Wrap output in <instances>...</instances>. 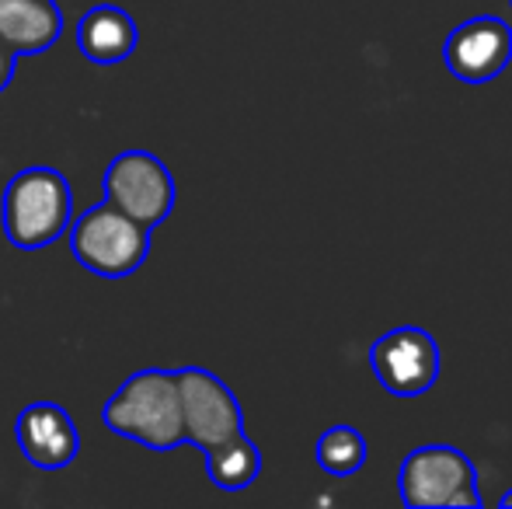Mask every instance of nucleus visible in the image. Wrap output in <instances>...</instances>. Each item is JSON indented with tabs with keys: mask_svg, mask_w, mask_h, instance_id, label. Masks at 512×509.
I'll list each match as a JSON object with an SVG mask.
<instances>
[{
	"mask_svg": "<svg viewBox=\"0 0 512 509\" xmlns=\"http://www.w3.org/2000/svg\"><path fill=\"white\" fill-rule=\"evenodd\" d=\"M443 63L457 81L488 84L512 63V28L495 14L467 18L446 35Z\"/></svg>",
	"mask_w": 512,
	"mask_h": 509,
	"instance_id": "8",
	"label": "nucleus"
},
{
	"mask_svg": "<svg viewBox=\"0 0 512 509\" xmlns=\"http://www.w3.org/2000/svg\"><path fill=\"white\" fill-rule=\"evenodd\" d=\"M209 482L223 492H241L262 475V454L244 433L230 436V440L216 443V447L203 450Z\"/></svg>",
	"mask_w": 512,
	"mask_h": 509,
	"instance_id": "12",
	"label": "nucleus"
},
{
	"mask_svg": "<svg viewBox=\"0 0 512 509\" xmlns=\"http://www.w3.org/2000/svg\"><path fill=\"white\" fill-rule=\"evenodd\" d=\"M63 32V14L53 0H7L0 4V42L14 56L46 53Z\"/></svg>",
	"mask_w": 512,
	"mask_h": 509,
	"instance_id": "11",
	"label": "nucleus"
},
{
	"mask_svg": "<svg viewBox=\"0 0 512 509\" xmlns=\"http://www.w3.org/2000/svg\"><path fill=\"white\" fill-rule=\"evenodd\" d=\"M439 346L425 328L401 325L370 346V370L394 398H415L439 381Z\"/></svg>",
	"mask_w": 512,
	"mask_h": 509,
	"instance_id": "7",
	"label": "nucleus"
},
{
	"mask_svg": "<svg viewBox=\"0 0 512 509\" xmlns=\"http://www.w3.org/2000/svg\"><path fill=\"white\" fill-rule=\"evenodd\" d=\"M509 4H512V0H509Z\"/></svg>",
	"mask_w": 512,
	"mask_h": 509,
	"instance_id": "17",
	"label": "nucleus"
},
{
	"mask_svg": "<svg viewBox=\"0 0 512 509\" xmlns=\"http://www.w3.org/2000/svg\"><path fill=\"white\" fill-rule=\"evenodd\" d=\"M178 401H182V426L185 443H196L199 450H209L230 436L244 433L241 401L234 398L227 384L203 367L175 370Z\"/></svg>",
	"mask_w": 512,
	"mask_h": 509,
	"instance_id": "6",
	"label": "nucleus"
},
{
	"mask_svg": "<svg viewBox=\"0 0 512 509\" xmlns=\"http://www.w3.org/2000/svg\"><path fill=\"white\" fill-rule=\"evenodd\" d=\"M70 252L88 272L102 279L133 276L150 255V227L126 217L112 203H98L70 220Z\"/></svg>",
	"mask_w": 512,
	"mask_h": 509,
	"instance_id": "4",
	"label": "nucleus"
},
{
	"mask_svg": "<svg viewBox=\"0 0 512 509\" xmlns=\"http://www.w3.org/2000/svg\"><path fill=\"white\" fill-rule=\"evenodd\" d=\"M14 436H18L25 461L39 471H60L81 454V436H77L74 419L67 408L53 405V401H32L21 408Z\"/></svg>",
	"mask_w": 512,
	"mask_h": 509,
	"instance_id": "9",
	"label": "nucleus"
},
{
	"mask_svg": "<svg viewBox=\"0 0 512 509\" xmlns=\"http://www.w3.org/2000/svg\"><path fill=\"white\" fill-rule=\"evenodd\" d=\"M398 496L411 509H478V471L464 450L425 443L401 461Z\"/></svg>",
	"mask_w": 512,
	"mask_h": 509,
	"instance_id": "3",
	"label": "nucleus"
},
{
	"mask_svg": "<svg viewBox=\"0 0 512 509\" xmlns=\"http://www.w3.org/2000/svg\"><path fill=\"white\" fill-rule=\"evenodd\" d=\"M14 67H18V56L0 42V91H7V84L14 81Z\"/></svg>",
	"mask_w": 512,
	"mask_h": 509,
	"instance_id": "14",
	"label": "nucleus"
},
{
	"mask_svg": "<svg viewBox=\"0 0 512 509\" xmlns=\"http://www.w3.org/2000/svg\"><path fill=\"white\" fill-rule=\"evenodd\" d=\"M102 419L115 436H126L150 450H175L185 443L182 401L171 370L133 374L105 401Z\"/></svg>",
	"mask_w": 512,
	"mask_h": 509,
	"instance_id": "1",
	"label": "nucleus"
},
{
	"mask_svg": "<svg viewBox=\"0 0 512 509\" xmlns=\"http://www.w3.org/2000/svg\"><path fill=\"white\" fill-rule=\"evenodd\" d=\"M0 4H7V0H0Z\"/></svg>",
	"mask_w": 512,
	"mask_h": 509,
	"instance_id": "16",
	"label": "nucleus"
},
{
	"mask_svg": "<svg viewBox=\"0 0 512 509\" xmlns=\"http://www.w3.org/2000/svg\"><path fill=\"white\" fill-rule=\"evenodd\" d=\"M0 220H4V238L21 252L53 245L74 220L70 182L53 168L18 171L0 199Z\"/></svg>",
	"mask_w": 512,
	"mask_h": 509,
	"instance_id": "2",
	"label": "nucleus"
},
{
	"mask_svg": "<svg viewBox=\"0 0 512 509\" xmlns=\"http://www.w3.org/2000/svg\"><path fill=\"white\" fill-rule=\"evenodd\" d=\"M366 454H370V450H366V436L352 426L324 429L321 440H317V447H314L317 468L328 471V475H335V478L356 475V471L366 464Z\"/></svg>",
	"mask_w": 512,
	"mask_h": 509,
	"instance_id": "13",
	"label": "nucleus"
},
{
	"mask_svg": "<svg viewBox=\"0 0 512 509\" xmlns=\"http://www.w3.org/2000/svg\"><path fill=\"white\" fill-rule=\"evenodd\" d=\"M499 506H502V509H512V489L506 492V496L499 499Z\"/></svg>",
	"mask_w": 512,
	"mask_h": 509,
	"instance_id": "15",
	"label": "nucleus"
},
{
	"mask_svg": "<svg viewBox=\"0 0 512 509\" xmlns=\"http://www.w3.org/2000/svg\"><path fill=\"white\" fill-rule=\"evenodd\" d=\"M105 203L154 231L175 210V178L150 150H122L105 168Z\"/></svg>",
	"mask_w": 512,
	"mask_h": 509,
	"instance_id": "5",
	"label": "nucleus"
},
{
	"mask_svg": "<svg viewBox=\"0 0 512 509\" xmlns=\"http://www.w3.org/2000/svg\"><path fill=\"white\" fill-rule=\"evenodd\" d=\"M140 42L136 21L129 18L122 7L98 4L77 21V49L98 67H115V63L129 60Z\"/></svg>",
	"mask_w": 512,
	"mask_h": 509,
	"instance_id": "10",
	"label": "nucleus"
}]
</instances>
